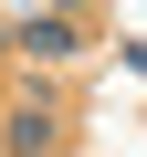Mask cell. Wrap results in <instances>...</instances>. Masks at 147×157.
Here are the masks:
<instances>
[{
    "label": "cell",
    "mask_w": 147,
    "mask_h": 157,
    "mask_svg": "<svg viewBox=\"0 0 147 157\" xmlns=\"http://www.w3.org/2000/svg\"><path fill=\"white\" fill-rule=\"evenodd\" d=\"M0 52H11V32H0Z\"/></svg>",
    "instance_id": "7a4b0ae2"
},
{
    "label": "cell",
    "mask_w": 147,
    "mask_h": 157,
    "mask_svg": "<svg viewBox=\"0 0 147 157\" xmlns=\"http://www.w3.org/2000/svg\"><path fill=\"white\" fill-rule=\"evenodd\" d=\"M11 42H21V52H42V63H63V52H84V21H74V11H32Z\"/></svg>",
    "instance_id": "6da1fadb"
}]
</instances>
